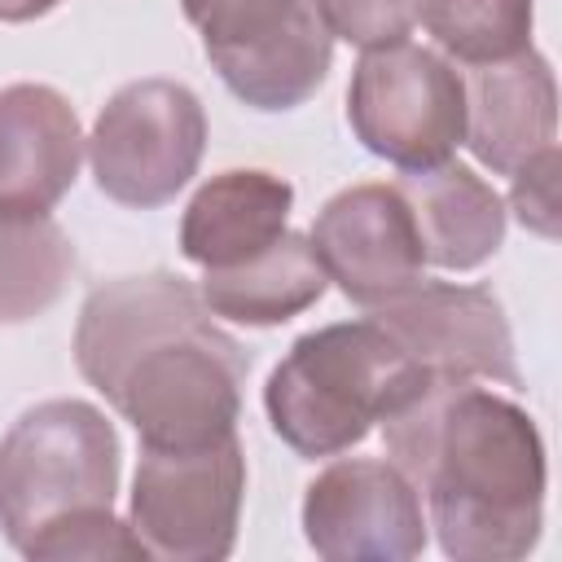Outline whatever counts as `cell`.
<instances>
[{"label":"cell","mask_w":562,"mask_h":562,"mask_svg":"<svg viewBox=\"0 0 562 562\" xmlns=\"http://www.w3.org/2000/svg\"><path fill=\"white\" fill-rule=\"evenodd\" d=\"M75 364L140 448H198L237 430L250 356L176 272L114 277L88 290Z\"/></svg>","instance_id":"obj_1"},{"label":"cell","mask_w":562,"mask_h":562,"mask_svg":"<svg viewBox=\"0 0 562 562\" xmlns=\"http://www.w3.org/2000/svg\"><path fill=\"white\" fill-rule=\"evenodd\" d=\"M386 461L426 492L439 549L457 562H518L544 527L536 417L479 382H426L382 422Z\"/></svg>","instance_id":"obj_2"},{"label":"cell","mask_w":562,"mask_h":562,"mask_svg":"<svg viewBox=\"0 0 562 562\" xmlns=\"http://www.w3.org/2000/svg\"><path fill=\"white\" fill-rule=\"evenodd\" d=\"M430 378L373 321H334L307 329L272 364L263 413L272 435L303 461L356 448L378 422L422 395Z\"/></svg>","instance_id":"obj_3"},{"label":"cell","mask_w":562,"mask_h":562,"mask_svg":"<svg viewBox=\"0 0 562 562\" xmlns=\"http://www.w3.org/2000/svg\"><path fill=\"white\" fill-rule=\"evenodd\" d=\"M123 448L114 422L88 400L31 404L0 439V531L35 558L79 518L114 509Z\"/></svg>","instance_id":"obj_4"},{"label":"cell","mask_w":562,"mask_h":562,"mask_svg":"<svg viewBox=\"0 0 562 562\" xmlns=\"http://www.w3.org/2000/svg\"><path fill=\"white\" fill-rule=\"evenodd\" d=\"M211 70L263 114L316 97L334 61V31L316 0H180Z\"/></svg>","instance_id":"obj_5"},{"label":"cell","mask_w":562,"mask_h":562,"mask_svg":"<svg viewBox=\"0 0 562 562\" xmlns=\"http://www.w3.org/2000/svg\"><path fill=\"white\" fill-rule=\"evenodd\" d=\"M351 136L400 171H422L465 136V83L461 70L413 40L364 48L347 83Z\"/></svg>","instance_id":"obj_6"},{"label":"cell","mask_w":562,"mask_h":562,"mask_svg":"<svg viewBox=\"0 0 562 562\" xmlns=\"http://www.w3.org/2000/svg\"><path fill=\"white\" fill-rule=\"evenodd\" d=\"M246 501V448L233 435L198 448H140L127 527L145 558L220 562L237 544Z\"/></svg>","instance_id":"obj_7"},{"label":"cell","mask_w":562,"mask_h":562,"mask_svg":"<svg viewBox=\"0 0 562 562\" xmlns=\"http://www.w3.org/2000/svg\"><path fill=\"white\" fill-rule=\"evenodd\" d=\"M206 154V110L176 79H132L97 114L88 162L97 189L132 211L167 206Z\"/></svg>","instance_id":"obj_8"},{"label":"cell","mask_w":562,"mask_h":562,"mask_svg":"<svg viewBox=\"0 0 562 562\" xmlns=\"http://www.w3.org/2000/svg\"><path fill=\"white\" fill-rule=\"evenodd\" d=\"M369 316L435 382H492L509 391L522 386L505 307L487 285L422 277L413 290L373 307Z\"/></svg>","instance_id":"obj_9"},{"label":"cell","mask_w":562,"mask_h":562,"mask_svg":"<svg viewBox=\"0 0 562 562\" xmlns=\"http://www.w3.org/2000/svg\"><path fill=\"white\" fill-rule=\"evenodd\" d=\"M303 536L329 562H408L426 549L422 492L378 457H342L303 492Z\"/></svg>","instance_id":"obj_10"},{"label":"cell","mask_w":562,"mask_h":562,"mask_svg":"<svg viewBox=\"0 0 562 562\" xmlns=\"http://www.w3.org/2000/svg\"><path fill=\"white\" fill-rule=\"evenodd\" d=\"M312 250L347 303L373 312L426 277L422 237L395 184H351L312 220Z\"/></svg>","instance_id":"obj_11"},{"label":"cell","mask_w":562,"mask_h":562,"mask_svg":"<svg viewBox=\"0 0 562 562\" xmlns=\"http://www.w3.org/2000/svg\"><path fill=\"white\" fill-rule=\"evenodd\" d=\"M88 136L75 105L48 83L0 88V215H48L79 180Z\"/></svg>","instance_id":"obj_12"},{"label":"cell","mask_w":562,"mask_h":562,"mask_svg":"<svg viewBox=\"0 0 562 562\" xmlns=\"http://www.w3.org/2000/svg\"><path fill=\"white\" fill-rule=\"evenodd\" d=\"M465 136L470 154L496 171L509 176L518 171L531 154L558 145V79L549 57L536 48L487 61V66H465Z\"/></svg>","instance_id":"obj_13"},{"label":"cell","mask_w":562,"mask_h":562,"mask_svg":"<svg viewBox=\"0 0 562 562\" xmlns=\"http://www.w3.org/2000/svg\"><path fill=\"white\" fill-rule=\"evenodd\" d=\"M294 184L263 167H233L198 184L180 215V250L202 272L237 268L290 228Z\"/></svg>","instance_id":"obj_14"},{"label":"cell","mask_w":562,"mask_h":562,"mask_svg":"<svg viewBox=\"0 0 562 562\" xmlns=\"http://www.w3.org/2000/svg\"><path fill=\"white\" fill-rule=\"evenodd\" d=\"M395 189L413 211L426 263L443 272H474L501 250L505 202L474 167L443 158L435 167L404 171Z\"/></svg>","instance_id":"obj_15"},{"label":"cell","mask_w":562,"mask_h":562,"mask_svg":"<svg viewBox=\"0 0 562 562\" xmlns=\"http://www.w3.org/2000/svg\"><path fill=\"white\" fill-rule=\"evenodd\" d=\"M325 285L329 277L312 250V237L285 228L268 250L250 255L246 263L202 272L198 294L211 316L268 329V325H285L290 316L316 307Z\"/></svg>","instance_id":"obj_16"},{"label":"cell","mask_w":562,"mask_h":562,"mask_svg":"<svg viewBox=\"0 0 562 562\" xmlns=\"http://www.w3.org/2000/svg\"><path fill=\"white\" fill-rule=\"evenodd\" d=\"M75 277V246L57 220L0 215V325L44 316Z\"/></svg>","instance_id":"obj_17"},{"label":"cell","mask_w":562,"mask_h":562,"mask_svg":"<svg viewBox=\"0 0 562 562\" xmlns=\"http://www.w3.org/2000/svg\"><path fill=\"white\" fill-rule=\"evenodd\" d=\"M417 22L452 66H487L531 48L536 0H417Z\"/></svg>","instance_id":"obj_18"},{"label":"cell","mask_w":562,"mask_h":562,"mask_svg":"<svg viewBox=\"0 0 562 562\" xmlns=\"http://www.w3.org/2000/svg\"><path fill=\"white\" fill-rule=\"evenodd\" d=\"M334 40L364 48H382L395 40H408L417 26V0H316Z\"/></svg>","instance_id":"obj_19"},{"label":"cell","mask_w":562,"mask_h":562,"mask_svg":"<svg viewBox=\"0 0 562 562\" xmlns=\"http://www.w3.org/2000/svg\"><path fill=\"white\" fill-rule=\"evenodd\" d=\"M558 171H562V154L558 145L531 154L518 171H509V211L518 215V224L544 241L558 237Z\"/></svg>","instance_id":"obj_20"},{"label":"cell","mask_w":562,"mask_h":562,"mask_svg":"<svg viewBox=\"0 0 562 562\" xmlns=\"http://www.w3.org/2000/svg\"><path fill=\"white\" fill-rule=\"evenodd\" d=\"M61 0H0V22L9 26H22V22H35L44 13H53Z\"/></svg>","instance_id":"obj_21"}]
</instances>
